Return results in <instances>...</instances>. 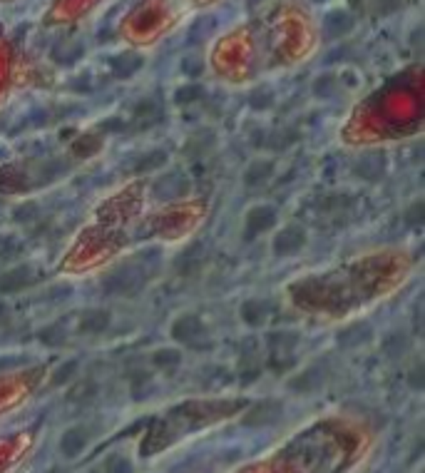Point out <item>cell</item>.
<instances>
[{"label": "cell", "instance_id": "1", "mask_svg": "<svg viewBox=\"0 0 425 473\" xmlns=\"http://www.w3.org/2000/svg\"><path fill=\"white\" fill-rule=\"evenodd\" d=\"M321 45L313 10L301 0H269L209 45V65L221 83L251 85L308 63Z\"/></svg>", "mask_w": 425, "mask_h": 473}, {"label": "cell", "instance_id": "3", "mask_svg": "<svg viewBox=\"0 0 425 473\" xmlns=\"http://www.w3.org/2000/svg\"><path fill=\"white\" fill-rule=\"evenodd\" d=\"M117 0H50L43 13L48 25H75L95 18Z\"/></svg>", "mask_w": 425, "mask_h": 473}, {"label": "cell", "instance_id": "2", "mask_svg": "<svg viewBox=\"0 0 425 473\" xmlns=\"http://www.w3.org/2000/svg\"><path fill=\"white\" fill-rule=\"evenodd\" d=\"M221 3L224 0H135L120 18L117 35L132 48H154L191 18Z\"/></svg>", "mask_w": 425, "mask_h": 473}]
</instances>
